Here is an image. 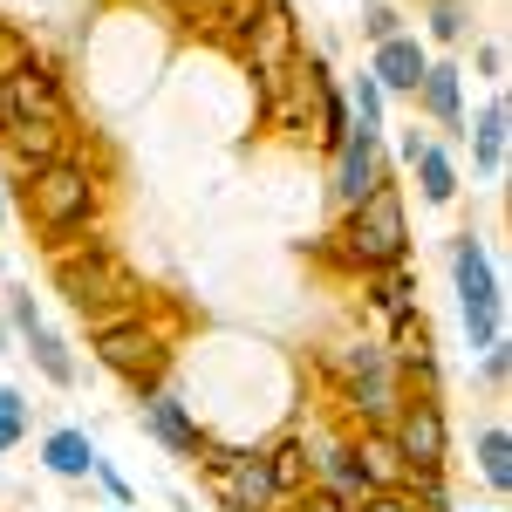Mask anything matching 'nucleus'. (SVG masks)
Wrapping results in <instances>:
<instances>
[{
    "mask_svg": "<svg viewBox=\"0 0 512 512\" xmlns=\"http://www.w3.org/2000/svg\"><path fill=\"white\" fill-rule=\"evenodd\" d=\"M315 260L349 280H376L390 267H410V212H403V185L383 178L376 192L335 212V226L315 239Z\"/></svg>",
    "mask_w": 512,
    "mask_h": 512,
    "instance_id": "f257e3e1",
    "label": "nucleus"
},
{
    "mask_svg": "<svg viewBox=\"0 0 512 512\" xmlns=\"http://www.w3.org/2000/svg\"><path fill=\"white\" fill-rule=\"evenodd\" d=\"M14 192H21V212H28V226H35L41 253H62L69 239L96 233V226H103V205H110V185H103V171L82 158V151H62V158H48L35 178H21Z\"/></svg>",
    "mask_w": 512,
    "mask_h": 512,
    "instance_id": "f03ea898",
    "label": "nucleus"
},
{
    "mask_svg": "<svg viewBox=\"0 0 512 512\" xmlns=\"http://www.w3.org/2000/svg\"><path fill=\"white\" fill-rule=\"evenodd\" d=\"M48 267H55V294H62L82 321H110V315H130V308L151 301L144 274L110 246V233L69 239L62 253H48Z\"/></svg>",
    "mask_w": 512,
    "mask_h": 512,
    "instance_id": "7ed1b4c3",
    "label": "nucleus"
},
{
    "mask_svg": "<svg viewBox=\"0 0 512 512\" xmlns=\"http://www.w3.org/2000/svg\"><path fill=\"white\" fill-rule=\"evenodd\" d=\"M89 355L130 396H151V390H164V376L178 362V321H164L158 301H144L130 315H110V321H89Z\"/></svg>",
    "mask_w": 512,
    "mask_h": 512,
    "instance_id": "20e7f679",
    "label": "nucleus"
},
{
    "mask_svg": "<svg viewBox=\"0 0 512 512\" xmlns=\"http://www.w3.org/2000/svg\"><path fill=\"white\" fill-rule=\"evenodd\" d=\"M321 376L342 403L349 431H369V424H390L396 403H403V383H396V362L376 335H349L335 349H321Z\"/></svg>",
    "mask_w": 512,
    "mask_h": 512,
    "instance_id": "39448f33",
    "label": "nucleus"
},
{
    "mask_svg": "<svg viewBox=\"0 0 512 512\" xmlns=\"http://www.w3.org/2000/svg\"><path fill=\"white\" fill-rule=\"evenodd\" d=\"M55 130L69 137L76 130V103H69V82L62 69L35 55V48H14V62L0 69V130Z\"/></svg>",
    "mask_w": 512,
    "mask_h": 512,
    "instance_id": "423d86ee",
    "label": "nucleus"
},
{
    "mask_svg": "<svg viewBox=\"0 0 512 512\" xmlns=\"http://www.w3.org/2000/svg\"><path fill=\"white\" fill-rule=\"evenodd\" d=\"M451 287H458V308H465V349L485 355L492 342H506V280L492 267L485 233L451 239Z\"/></svg>",
    "mask_w": 512,
    "mask_h": 512,
    "instance_id": "0eeeda50",
    "label": "nucleus"
},
{
    "mask_svg": "<svg viewBox=\"0 0 512 512\" xmlns=\"http://www.w3.org/2000/svg\"><path fill=\"white\" fill-rule=\"evenodd\" d=\"M198 465H205V478H212L219 512H280V506H287L260 444H205Z\"/></svg>",
    "mask_w": 512,
    "mask_h": 512,
    "instance_id": "6e6552de",
    "label": "nucleus"
},
{
    "mask_svg": "<svg viewBox=\"0 0 512 512\" xmlns=\"http://www.w3.org/2000/svg\"><path fill=\"white\" fill-rule=\"evenodd\" d=\"M383 431H390L396 458H403V478L410 472H444V465H451V417H444V396H403Z\"/></svg>",
    "mask_w": 512,
    "mask_h": 512,
    "instance_id": "1a4fd4ad",
    "label": "nucleus"
},
{
    "mask_svg": "<svg viewBox=\"0 0 512 512\" xmlns=\"http://www.w3.org/2000/svg\"><path fill=\"white\" fill-rule=\"evenodd\" d=\"M328 164H335V185H328V205H335V212L362 205V198L376 192L383 178H396V171H390V151H383V137H362V130H349V144H342Z\"/></svg>",
    "mask_w": 512,
    "mask_h": 512,
    "instance_id": "9d476101",
    "label": "nucleus"
},
{
    "mask_svg": "<svg viewBox=\"0 0 512 512\" xmlns=\"http://www.w3.org/2000/svg\"><path fill=\"white\" fill-rule=\"evenodd\" d=\"M137 403H144V437H151V444H164L171 458H192V465L205 458L212 431L198 424V410L178 390H151V396H137Z\"/></svg>",
    "mask_w": 512,
    "mask_h": 512,
    "instance_id": "9b49d317",
    "label": "nucleus"
},
{
    "mask_svg": "<svg viewBox=\"0 0 512 512\" xmlns=\"http://www.w3.org/2000/svg\"><path fill=\"white\" fill-rule=\"evenodd\" d=\"M424 69H431V48H424V35H410V28L369 48V76H376L383 96H417Z\"/></svg>",
    "mask_w": 512,
    "mask_h": 512,
    "instance_id": "f8f14e48",
    "label": "nucleus"
},
{
    "mask_svg": "<svg viewBox=\"0 0 512 512\" xmlns=\"http://www.w3.org/2000/svg\"><path fill=\"white\" fill-rule=\"evenodd\" d=\"M437 130H451V137H465V69L458 62H431L424 82H417V96H410Z\"/></svg>",
    "mask_w": 512,
    "mask_h": 512,
    "instance_id": "ddd939ff",
    "label": "nucleus"
},
{
    "mask_svg": "<svg viewBox=\"0 0 512 512\" xmlns=\"http://www.w3.org/2000/svg\"><path fill=\"white\" fill-rule=\"evenodd\" d=\"M506 123H512L506 89H492V96H485V110L465 123V137H472V171H478V178H499V171H506Z\"/></svg>",
    "mask_w": 512,
    "mask_h": 512,
    "instance_id": "4468645a",
    "label": "nucleus"
},
{
    "mask_svg": "<svg viewBox=\"0 0 512 512\" xmlns=\"http://www.w3.org/2000/svg\"><path fill=\"white\" fill-rule=\"evenodd\" d=\"M315 485H321V492H335V499H349V506L369 492V478H362V465H355L349 431H342V437H315Z\"/></svg>",
    "mask_w": 512,
    "mask_h": 512,
    "instance_id": "2eb2a0df",
    "label": "nucleus"
},
{
    "mask_svg": "<svg viewBox=\"0 0 512 512\" xmlns=\"http://www.w3.org/2000/svg\"><path fill=\"white\" fill-rule=\"evenodd\" d=\"M260 451H267V465H274L280 499H294V492L315 485V437L308 431H287V437H274V444H260Z\"/></svg>",
    "mask_w": 512,
    "mask_h": 512,
    "instance_id": "dca6fc26",
    "label": "nucleus"
},
{
    "mask_svg": "<svg viewBox=\"0 0 512 512\" xmlns=\"http://www.w3.org/2000/svg\"><path fill=\"white\" fill-rule=\"evenodd\" d=\"M21 355H28V362L41 369V383H55V390H76V376H82V369H76V349H69V342H62L48 321L21 335Z\"/></svg>",
    "mask_w": 512,
    "mask_h": 512,
    "instance_id": "f3484780",
    "label": "nucleus"
},
{
    "mask_svg": "<svg viewBox=\"0 0 512 512\" xmlns=\"http://www.w3.org/2000/svg\"><path fill=\"white\" fill-rule=\"evenodd\" d=\"M96 458H103V451H96V437L76 431V424H62V431L41 437V465H48L55 478H89V472H96Z\"/></svg>",
    "mask_w": 512,
    "mask_h": 512,
    "instance_id": "a211bd4d",
    "label": "nucleus"
},
{
    "mask_svg": "<svg viewBox=\"0 0 512 512\" xmlns=\"http://www.w3.org/2000/svg\"><path fill=\"white\" fill-rule=\"evenodd\" d=\"M355 444V465H362V478H369V492H383V485H403V458H396V444L383 424H369V431H349Z\"/></svg>",
    "mask_w": 512,
    "mask_h": 512,
    "instance_id": "6ab92c4d",
    "label": "nucleus"
},
{
    "mask_svg": "<svg viewBox=\"0 0 512 512\" xmlns=\"http://www.w3.org/2000/svg\"><path fill=\"white\" fill-rule=\"evenodd\" d=\"M0 144H7V178H14V185L35 178L48 158H62V137H55V130H28V123H21V130H0Z\"/></svg>",
    "mask_w": 512,
    "mask_h": 512,
    "instance_id": "aec40b11",
    "label": "nucleus"
},
{
    "mask_svg": "<svg viewBox=\"0 0 512 512\" xmlns=\"http://www.w3.org/2000/svg\"><path fill=\"white\" fill-rule=\"evenodd\" d=\"M410 171H417V198H424V205H451V198H458V164H451L444 144H424V151L410 158Z\"/></svg>",
    "mask_w": 512,
    "mask_h": 512,
    "instance_id": "412c9836",
    "label": "nucleus"
},
{
    "mask_svg": "<svg viewBox=\"0 0 512 512\" xmlns=\"http://www.w3.org/2000/svg\"><path fill=\"white\" fill-rule=\"evenodd\" d=\"M472 458H478V478L506 499V492H512V431H506V424H485V431L472 437Z\"/></svg>",
    "mask_w": 512,
    "mask_h": 512,
    "instance_id": "4be33fe9",
    "label": "nucleus"
},
{
    "mask_svg": "<svg viewBox=\"0 0 512 512\" xmlns=\"http://www.w3.org/2000/svg\"><path fill=\"white\" fill-rule=\"evenodd\" d=\"M342 103H349V123L362 130V137H383V130H390V96L376 89V76H369V69H362V76H349Z\"/></svg>",
    "mask_w": 512,
    "mask_h": 512,
    "instance_id": "5701e85b",
    "label": "nucleus"
},
{
    "mask_svg": "<svg viewBox=\"0 0 512 512\" xmlns=\"http://www.w3.org/2000/svg\"><path fill=\"white\" fill-rule=\"evenodd\" d=\"M362 294H369V308H376L383 321L417 315V274H410V267H390V274L362 280Z\"/></svg>",
    "mask_w": 512,
    "mask_h": 512,
    "instance_id": "b1692460",
    "label": "nucleus"
},
{
    "mask_svg": "<svg viewBox=\"0 0 512 512\" xmlns=\"http://www.w3.org/2000/svg\"><path fill=\"white\" fill-rule=\"evenodd\" d=\"M424 35L437 48H458L472 35V0H424Z\"/></svg>",
    "mask_w": 512,
    "mask_h": 512,
    "instance_id": "393cba45",
    "label": "nucleus"
},
{
    "mask_svg": "<svg viewBox=\"0 0 512 512\" xmlns=\"http://www.w3.org/2000/svg\"><path fill=\"white\" fill-rule=\"evenodd\" d=\"M390 362L403 369V362H417V355H437V335H431V321H424V308L417 315H403V321H390Z\"/></svg>",
    "mask_w": 512,
    "mask_h": 512,
    "instance_id": "a878e982",
    "label": "nucleus"
},
{
    "mask_svg": "<svg viewBox=\"0 0 512 512\" xmlns=\"http://www.w3.org/2000/svg\"><path fill=\"white\" fill-rule=\"evenodd\" d=\"M403 21H410V14H403L396 0H362V41H369V48L390 41V35H403Z\"/></svg>",
    "mask_w": 512,
    "mask_h": 512,
    "instance_id": "bb28decb",
    "label": "nucleus"
},
{
    "mask_svg": "<svg viewBox=\"0 0 512 512\" xmlns=\"http://www.w3.org/2000/svg\"><path fill=\"white\" fill-rule=\"evenodd\" d=\"M403 492H410L424 512H451V478H444V472H410V478H403Z\"/></svg>",
    "mask_w": 512,
    "mask_h": 512,
    "instance_id": "cd10ccee",
    "label": "nucleus"
},
{
    "mask_svg": "<svg viewBox=\"0 0 512 512\" xmlns=\"http://www.w3.org/2000/svg\"><path fill=\"white\" fill-rule=\"evenodd\" d=\"M7 328H14V342H21L28 328H41V308H35L28 287H7Z\"/></svg>",
    "mask_w": 512,
    "mask_h": 512,
    "instance_id": "c85d7f7f",
    "label": "nucleus"
},
{
    "mask_svg": "<svg viewBox=\"0 0 512 512\" xmlns=\"http://www.w3.org/2000/svg\"><path fill=\"white\" fill-rule=\"evenodd\" d=\"M355 512H424V506H417L403 485H383V492H362V499H355Z\"/></svg>",
    "mask_w": 512,
    "mask_h": 512,
    "instance_id": "c756f323",
    "label": "nucleus"
},
{
    "mask_svg": "<svg viewBox=\"0 0 512 512\" xmlns=\"http://www.w3.org/2000/svg\"><path fill=\"white\" fill-rule=\"evenodd\" d=\"M280 512H355L349 499H335V492H321V485H308V492H294Z\"/></svg>",
    "mask_w": 512,
    "mask_h": 512,
    "instance_id": "7c9ffc66",
    "label": "nucleus"
},
{
    "mask_svg": "<svg viewBox=\"0 0 512 512\" xmlns=\"http://www.w3.org/2000/svg\"><path fill=\"white\" fill-rule=\"evenodd\" d=\"M89 478H96V485L110 492V506H117V512H130V478H123L110 458H96V472H89Z\"/></svg>",
    "mask_w": 512,
    "mask_h": 512,
    "instance_id": "2f4dec72",
    "label": "nucleus"
},
{
    "mask_svg": "<svg viewBox=\"0 0 512 512\" xmlns=\"http://www.w3.org/2000/svg\"><path fill=\"white\" fill-rule=\"evenodd\" d=\"M478 76L492 89H506V41H478Z\"/></svg>",
    "mask_w": 512,
    "mask_h": 512,
    "instance_id": "473e14b6",
    "label": "nucleus"
},
{
    "mask_svg": "<svg viewBox=\"0 0 512 512\" xmlns=\"http://www.w3.org/2000/svg\"><path fill=\"white\" fill-rule=\"evenodd\" d=\"M478 369H485V383H492V390H506V376H512V349H506V342H492V349L478 355Z\"/></svg>",
    "mask_w": 512,
    "mask_h": 512,
    "instance_id": "72a5a7b5",
    "label": "nucleus"
},
{
    "mask_svg": "<svg viewBox=\"0 0 512 512\" xmlns=\"http://www.w3.org/2000/svg\"><path fill=\"white\" fill-rule=\"evenodd\" d=\"M164 14H178V21H205L212 0H164Z\"/></svg>",
    "mask_w": 512,
    "mask_h": 512,
    "instance_id": "f704fd0d",
    "label": "nucleus"
},
{
    "mask_svg": "<svg viewBox=\"0 0 512 512\" xmlns=\"http://www.w3.org/2000/svg\"><path fill=\"white\" fill-rule=\"evenodd\" d=\"M424 144H431V137H424V130H417V123H410V130H403V137H396V158L410 164V158H417V151H424Z\"/></svg>",
    "mask_w": 512,
    "mask_h": 512,
    "instance_id": "c9c22d12",
    "label": "nucleus"
},
{
    "mask_svg": "<svg viewBox=\"0 0 512 512\" xmlns=\"http://www.w3.org/2000/svg\"><path fill=\"white\" fill-rule=\"evenodd\" d=\"M0 417H28V396L14 390V383H0Z\"/></svg>",
    "mask_w": 512,
    "mask_h": 512,
    "instance_id": "e433bc0d",
    "label": "nucleus"
},
{
    "mask_svg": "<svg viewBox=\"0 0 512 512\" xmlns=\"http://www.w3.org/2000/svg\"><path fill=\"white\" fill-rule=\"evenodd\" d=\"M28 437V417H0V451H14Z\"/></svg>",
    "mask_w": 512,
    "mask_h": 512,
    "instance_id": "4c0bfd02",
    "label": "nucleus"
},
{
    "mask_svg": "<svg viewBox=\"0 0 512 512\" xmlns=\"http://www.w3.org/2000/svg\"><path fill=\"white\" fill-rule=\"evenodd\" d=\"M14 219V198H7V178H0V226Z\"/></svg>",
    "mask_w": 512,
    "mask_h": 512,
    "instance_id": "58836bf2",
    "label": "nucleus"
},
{
    "mask_svg": "<svg viewBox=\"0 0 512 512\" xmlns=\"http://www.w3.org/2000/svg\"><path fill=\"white\" fill-rule=\"evenodd\" d=\"M0 349H14V328H7V315H0Z\"/></svg>",
    "mask_w": 512,
    "mask_h": 512,
    "instance_id": "ea45409f",
    "label": "nucleus"
},
{
    "mask_svg": "<svg viewBox=\"0 0 512 512\" xmlns=\"http://www.w3.org/2000/svg\"><path fill=\"white\" fill-rule=\"evenodd\" d=\"M472 512H499V506H472Z\"/></svg>",
    "mask_w": 512,
    "mask_h": 512,
    "instance_id": "a19ab883",
    "label": "nucleus"
},
{
    "mask_svg": "<svg viewBox=\"0 0 512 512\" xmlns=\"http://www.w3.org/2000/svg\"><path fill=\"white\" fill-rule=\"evenodd\" d=\"M0 7H7V0H0Z\"/></svg>",
    "mask_w": 512,
    "mask_h": 512,
    "instance_id": "79ce46f5",
    "label": "nucleus"
},
{
    "mask_svg": "<svg viewBox=\"0 0 512 512\" xmlns=\"http://www.w3.org/2000/svg\"><path fill=\"white\" fill-rule=\"evenodd\" d=\"M110 512H117V506H110Z\"/></svg>",
    "mask_w": 512,
    "mask_h": 512,
    "instance_id": "37998d69",
    "label": "nucleus"
}]
</instances>
